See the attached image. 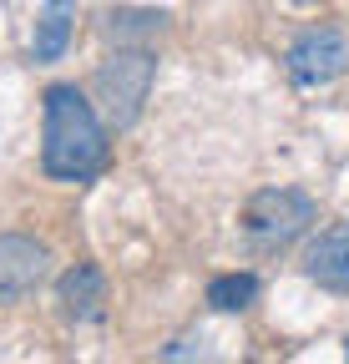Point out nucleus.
Returning a JSON list of instances; mask_svg holds the SVG:
<instances>
[{"label":"nucleus","instance_id":"1","mask_svg":"<svg viewBox=\"0 0 349 364\" xmlns=\"http://www.w3.org/2000/svg\"><path fill=\"white\" fill-rule=\"evenodd\" d=\"M41 167L56 182H92L107 167V127L97 107L76 86L46 91V142H41Z\"/></svg>","mask_w":349,"mask_h":364},{"label":"nucleus","instance_id":"2","mask_svg":"<svg viewBox=\"0 0 349 364\" xmlns=\"http://www.w3.org/2000/svg\"><path fill=\"white\" fill-rule=\"evenodd\" d=\"M152 76H157V56H152V46H117V51L97 66V102L107 112V122L117 132L127 127H137L142 107H147V91H152Z\"/></svg>","mask_w":349,"mask_h":364},{"label":"nucleus","instance_id":"3","mask_svg":"<svg viewBox=\"0 0 349 364\" xmlns=\"http://www.w3.org/2000/svg\"><path fill=\"white\" fill-rule=\"evenodd\" d=\"M309 223H314V198L294 188H269L243 208V233L258 253H284L294 238H304Z\"/></svg>","mask_w":349,"mask_h":364},{"label":"nucleus","instance_id":"4","mask_svg":"<svg viewBox=\"0 0 349 364\" xmlns=\"http://www.w3.org/2000/svg\"><path fill=\"white\" fill-rule=\"evenodd\" d=\"M289 76L299 86H329L334 76L349 71V41L334 31V26H314V31H304L294 46H289Z\"/></svg>","mask_w":349,"mask_h":364},{"label":"nucleus","instance_id":"5","mask_svg":"<svg viewBox=\"0 0 349 364\" xmlns=\"http://www.w3.org/2000/svg\"><path fill=\"white\" fill-rule=\"evenodd\" d=\"M46 268H51V253L36 238L0 233V304H16V299L36 294L41 279H46Z\"/></svg>","mask_w":349,"mask_h":364},{"label":"nucleus","instance_id":"6","mask_svg":"<svg viewBox=\"0 0 349 364\" xmlns=\"http://www.w3.org/2000/svg\"><path fill=\"white\" fill-rule=\"evenodd\" d=\"M304 279L329 289V294H349V223H334L329 233H319L304 253Z\"/></svg>","mask_w":349,"mask_h":364},{"label":"nucleus","instance_id":"7","mask_svg":"<svg viewBox=\"0 0 349 364\" xmlns=\"http://www.w3.org/2000/svg\"><path fill=\"white\" fill-rule=\"evenodd\" d=\"M56 299H61L66 318H76V324H97V318L107 314V279H102V268L97 263H76L61 279Z\"/></svg>","mask_w":349,"mask_h":364},{"label":"nucleus","instance_id":"8","mask_svg":"<svg viewBox=\"0 0 349 364\" xmlns=\"http://www.w3.org/2000/svg\"><path fill=\"white\" fill-rule=\"evenodd\" d=\"M71 26H76V0H46L41 6V21H36V41H31V56L46 66V61H61L66 46H71Z\"/></svg>","mask_w":349,"mask_h":364},{"label":"nucleus","instance_id":"9","mask_svg":"<svg viewBox=\"0 0 349 364\" xmlns=\"http://www.w3.org/2000/svg\"><path fill=\"white\" fill-rule=\"evenodd\" d=\"M167 31V16L162 11H102V36L117 41V46H152L157 36Z\"/></svg>","mask_w":349,"mask_h":364},{"label":"nucleus","instance_id":"10","mask_svg":"<svg viewBox=\"0 0 349 364\" xmlns=\"http://www.w3.org/2000/svg\"><path fill=\"white\" fill-rule=\"evenodd\" d=\"M264 284H258V273H223V279L208 284V304L218 314H243L248 304H258Z\"/></svg>","mask_w":349,"mask_h":364}]
</instances>
